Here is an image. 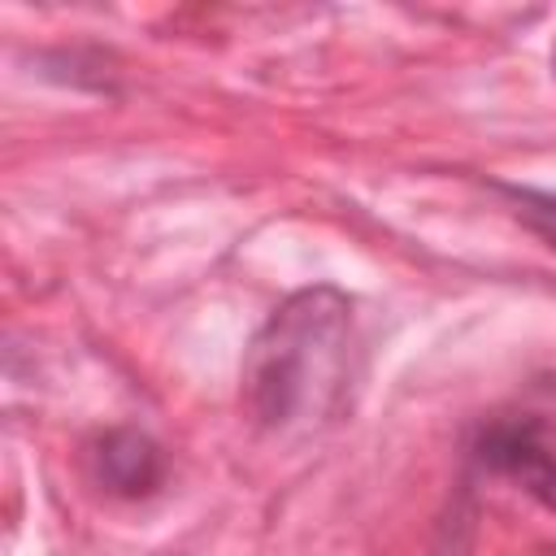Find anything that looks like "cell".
Here are the masks:
<instances>
[{
	"label": "cell",
	"instance_id": "3957f363",
	"mask_svg": "<svg viewBox=\"0 0 556 556\" xmlns=\"http://www.w3.org/2000/svg\"><path fill=\"white\" fill-rule=\"evenodd\" d=\"M491 469L517 478L526 491H534L547 508H556V456L539 443V434L530 426H495L486 439H482V452H478Z\"/></svg>",
	"mask_w": 556,
	"mask_h": 556
},
{
	"label": "cell",
	"instance_id": "7a4b0ae2",
	"mask_svg": "<svg viewBox=\"0 0 556 556\" xmlns=\"http://www.w3.org/2000/svg\"><path fill=\"white\" fill-rule=\"evenodd\" d=\"M91 469H96V482L113 495H148L156 491L161 473H165V460H161V447L139 434V430H109L96 452H91Z\"/></svg>",
	"mask_w": 556,
	"mask_h": 556
},
{
	"label": "cell",
	"instance_id": "277c9868",
	"mask_svg": "<svg viewBox=\"0 0 556 556\" xmlns=\"http://www.w3.org/2000/svg\"><path fill=\"white\" fill-rule=\"evenodd\" d=\"M513 204H517V217L547 243L556 248V195L552 191H530V187H508Z\"/></svg>",
	"mask_w": 556,
	"mask_h": 556
},
{
	"label": "cell",
	"instance_id": "6da1fadb",
	"mask_svg": "<svg viewBox=\"0 0 556 556\" xmlns=\"http://www.w3.org/2000/svg\"><path fill=\"white\" fill-rule=\"evenodd\" d=\"M348 348L352 304L339 291L317 287L291 295L252 339L243 365V391L256 421L287 430L326 417L348 387Z\"/></svg>",
	"mask_w": 556,
	"mask_h": 556
}]
</instances>
